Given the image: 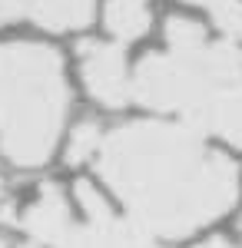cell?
I'll use <instances>...</instances> for the list:
<instances>
[{
  "label": "cell",
  "instance_id": "obj_1",
  "mask_svg": "<svg viewBox=\"0 0 242 248\" xmlns=\"http://www.w3.org/2000/svg\"><path fill=\"white\" fill-rule=\"evenodd\" d=\"M93 162L133 222L159 238H186L239 199L236 166L192 126L156 119L120 126L103 136Z\"/></svg>",
  "mask_w": 242,
  "mask_h": 248
},
{
  "label": "cell",
  "instance_id": "obj_2",
  "mask_svg": "<svg viewBox=\"0 0 242 248\" xmlns=\"http://www.w3.org/2000/svg\"><path fill=\"white\" fill-rule=\"evenodd\" d=\"M67 109V73L53 46L0 43V149L14 166L34 169L53 155Z\"/></svg>",
  "mask_w": 242,
  "mask_h": 248
},
{
  "label": "cell",
  "instance_id": "obj_3",
  "mask_svg": "<svg viewBox=\"0 0 242 248\" xmlns=\"http://www.w3.org/2000/svg\"><path fill=\"white\" fill-rule=\"evenodd\" d=\"M242 83V50L236 40L169 46L166 53H146L130 79L133 99L156 113L186 116V126H199L223 90Z\"/></svg>",
  "mask_w": 242,
  "mask_h": 248
},
{
  "label": "cell",
  "instance_id": "obj_4",
  "mask_svg": "<svg viewBox=\"0 0 242 248\" xmlns=\"http://www.w3.org/2000/svg\"><path fill=\"white\" fill-rule=\"evenodd\" d=\"M76 202L86 222L73 225V232L60 242V248H156L153 235L139 222L120 218L90 182H76Z\"/></svg>",
  "mask_w": 242,
  "mask_h": 248
},
{
  "label": "cell",
  "instance_id": "obj_5",
  "mask_svg": "<svg viewBox=\"0 0 242 248\" xmlns=\"http://www.w3.org/2000/svg\"><path fill=\"white\" fill-rule=\"evenodd\" d=\"M80 57V77L86 93L93 96L100 106H123L133 96L130 90V73H126V57L116 43H103V40H83L76 46Z\"/></svg>",
  "mask_w": 242,
  "mask_h": 248
},
{
  "label": "cell",
  "instance_id": "obj_6",
  "mask_svg": "<svg viewBox=\"0 0 242 248\" xmlns=\"http://www.w3.org/2000/svg\"><path fill=\"white\" fill-rule=\"evenodd\" d=\"M3 222H14L17 229H23L30 235V242L60 245L73 232V212H70V202H67V195L56 182H43L37 199L23 212L3 209Z\"/></svg>",
  "mask_w": 242,
  "mask_h": 248
},
{
  "label": "cell",
  "instance_id": "obj_7",
  "mask_svg": "<svg viewBox=\"0 0 242 248\" xmlns=\"http://www.w3.org/2000/svg\"><path fill=\"white\" fill-rule=\"evenodd\" d=\"M96 0H0V23L30 20L43 30H83Z\"/></svg>",
  "mask_w": 242,
  "mask_h": 248
},
{
  "label": "cell",
  "instance_id": "obj_8",
  "mask_svg": "<svg viewBox=\"0 0 242 248\" xmlns=\"http://www.w3.org/2000/svg\"><path fill=\"white\" fill-rule=\"evenodd\" d=\"M103 23L116 40L130 43V40H139L149 30L153 23V14H149V0H106L103 7Z\"/></svg>",
  "mask_w": 242,
  "mask_h": 248
},
{
  "label": "cell",
  "instance_id": "obj_9",
  "mask_svg": "<svg viewBox=\"0 0 242 248\" xmlns=\"http://www.w3.org/2000/svg\"><path fill=\"white\" fill-rule=\"evenodd\" d=\"M196 7H206L212 14V23L229 40H242V0H186Z\"/></svg>",
  "mask_w": 242,
  "mask_h": 248
},
{
  "label": "cell",
  "instance_id": "obj_10",
  "mask_svg": "<svg viewBox=\"0 0 242 248\" xmlns=\"http://www.w3.org/2000/svg\"><path fill=\"white\" fill-rule=\"evenodd\" d=\"M100 142H103L100 126H96V123H80V126L73 129L67 159L76 162V166H80V162H90V159H96V153H100Z\"/></svg>",
  "mask_w": 242,
  "mask_h": 248
},
{
  "label": "cell",
  "instance_id": "obj_11",
  "mask_svg": "<svg viewBox=\"0 0 242 248\" xmlns=\"http://www.w3.org/2000/svg\"><path fill=\"white\" fill-rule=\"evenodd\" d=\"M206 40V30L189 17H169L166 20V43L169 46H196Z\"/></svg>",
  "mask_w": 242,
  "mask_h": 248
},
{
  "label": "cell",
  "instance_id": "obj_12",
  "mask_svg": "<svg viewBox=\"0 0 242 248\" xmlns=\"http://www.w3.org/2000/svg\"><path fill=\"white\" fill-rule=\"evenodd\" d=\"M199 248H242V245H232L229 238H209V242H203Z\"/></svg>",
  "mask_w": 242,
  "mask_h": 248
},
{
  "label": "cell",
  "instance_id": "obj_13",
  "mask_svg": "<svg viewBox=\"0 0 242 248\" xmlns=\"http://www.w3.org/2000/svg\"><path fill=\"white\" fill-rule=\"evenodd\" d=\"M23 248H60V245H40V242H30V245H23Z\"/></svg>",
  "mask_w": 242,
  "mask_h": 248
},
{
  "label": "cell",
  "instance_id": "obj_14",
  "mask_svg": "<svg viewBox=\"0 0 242 248\" xmlns=\"http://www.w3.org/2000/svg\"><path fill=\"white\" fill-rule=\"evenodd\" d=\"M0 199H3V179H0Z\"/></svg>",
  "mask_w": 242,
  "mask_h": 248
},
{
  "label": "cell",
  "instance_id": "obj_15",
  "mask_svg": "<svg viewBox=\"0 0 242 248\" xmlns=\"http://www.w3.org/2000/svg\"><path fill=\"white\" fill-rule=\"evenodd\" d=\"M0 248H7V245H3V238H0Z\"/></svg>",
  "mask_w": 242,
  "mask_h": 248
}]
</instances>
